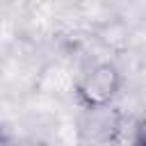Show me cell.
<instances>
[{
    "mask_svg": "<svg viewBox=\"0 0 146 146\" xmlns=\"http://www.w3.org/2000/svg\"><path fill=\"white\" fill-rule=\"evenodd\" d=\"M121 87V73L112 62H100L91 66L78 82V98L82 107H103L112 105Z\"/></svg>",
    "mask_w": 146,
    "mask_h": 146,
    "instance_id": "6da1fadb",
    "label": "cell"
},
{
    "mask_svg": "<svg viewBox=\"0 0 146 146\" xmlns=\"http://www.w3.org/2000/svg\"><path fill=\"white\" fill-rule=\"evenodd\" d=\"M121 132V114L112 105L103 107H82L78 119V135L89 146H105L116 139Z\"/></svg>",
    "mask_w": 146,
    "mask_h": 146,
    "instance_id": "7a4b0ae2",
    "label": "cell"
},
{
    "mask_svg": "<svg viewBox=\"0 0 146 146\" xmlns=\"http://www.w3.org/2000/svg\"><path fill=\"white\" fill-rule=\"evenodd\" d=\"M130 146H146V116L135 123L130 135Z\"/></svg>",
    "mask_w": 146,
    "mask_h": 146,
    "instance_id": "3957f363",
    "label": "cell"
}]
</instances>
